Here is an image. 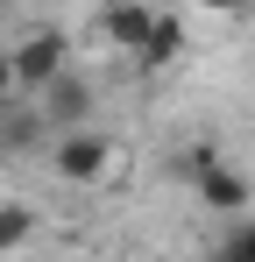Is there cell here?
<instances>
[{"label":"cell","mask_w":255,"mask_h":262,"mask_svg":"<svg viewBox=\"0 0 255 262\" xmlns=\"http://www.w3.org/2000/svg\"><path fill=\"white\" fill-rule=\"evenodd\" d=\"M7 64H14V92H42L71 71V36L64 29H29L7 43Z\"/></svg>","instance_id":"1"},{"label":"cell","mask_w":255,"mask_h":262,"mask_svg":"<svg viewBox=\"0 0 255 262\" xmlns=\"http://www.w3.org/2000/svg\"><path fill=\"white\" fill-rule=\"evenodd\" d=\"M50 163H57L64 184H107V170H114V142H107L99 128H64L57 149H50Z\"/></svg>","instance_id":"2"},{"label":"cell","mask_w":255,"mask_h":262,"mask_svg":"<svg viewBox=\"0 0 255 262\" xmlns=\"http://www.w3.org/2000/svg\"><path fill=\"white\" fill-rule=\"evenodd\" d=\"M85 114H92V85H85L78 71H64L57 85H42V121L64 135V128H85Z\"/></svg>","instance_id":"3"},{"label":"cell","mask_w":255,"mask_h":262,"mask_svg":"<svg viewBox=\"0 0 255 262\" xmlns=\"http://www.w3.org/2000/svg\"><path fill=\"white\" fill-rule=\"evenodd\" d=\"M192 184H199V206L206 213H248V177L234 170V163H206Z\"/></svg>","instance_id":"4"},{"label":"cell","mask_w":255,"mask_h":262,"mask_svg":"<svg viewBox=\"0 0 255 262\" xmlns=\"http://www.w3.org/2000/svg\"><path fill=\"white\" fill-rule=\"evenodd\" d=\"M149 29H156V7H107V14H99V36L114 50H128V57H142Z\"/></svg>","instance_id":"5"},{"label":"cell","mask_w":255,"mask_h":262,"mask_svg":"<svg viewBox=\"0 0 255 262\" xmlns=\"http://www.w3.org/2000/svg\"><path fill=\"white\" fill-rule=\"evenodd\" d=\"M177 57H184V21H177V14H156V29H149V43H142L135 64L163 71V64H177Z\"/></svg>","instance_id":"6"},{"label":"cell","mask_w":255,"mask_h":262,"mask_svg":"<svg viewBox=\"0 0 255 262\" xmlns=\"http://www.w3.org/2000/svg\"><path fill=\"white\" fill-rule=\"evenodd\" d=\"M29 234H36V206H22V199H0V255H14Z\"/></svg>","instance_id":"7"},{"label":"cell","mask_w":255,"mask_h":262,"mask_svg":"<svg viewBox=\"0 0 255 262\" xmlns=\"http://www.w3.org/2000/svg\"><path fill=\"white\" fill-rule=\"evenodd\" d=\"M227 262H255V220H241V227L227 234Z\"/></svg>","instance_id":"8"},{"label":"cell","mask_w":255,"mask_h":262,"mask_svg":"<svg viewBox=\"0 0 255 262\" xmlns=\"http://www.w3.org/2000/svg\"><path fill=\"white\" fill-rule=\"evenodd\" d=\"M0 106H14V64H7V50H0Z\"/></svg>","instance_id":"9"},{"label":"cell","mask_w":255,"mask_h":262,"mask_svg":"<svg viewBox=\"0 0 255 262\" xmlns=\"http://www.w3.org/2000/svg\"><path fill=\"white\" fill-rule=\"evenodd\" d=\"M7 114H14V106H0V121H7Z\"/></svg>","instance_id":"10"}]
</instances>
